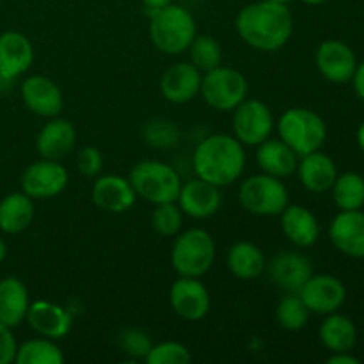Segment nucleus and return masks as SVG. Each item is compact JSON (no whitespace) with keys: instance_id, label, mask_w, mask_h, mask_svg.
I'll list each match as a JSON object with an SVG mask.
<instances>
[{"instance_id":"2f4dec72","label":"nucleus","mask_w":364,"mask_h":364,"mask_svg":"<svg viewBox=\"0 0 364 364\" xmlns=\"http://www.w3.org/2000/svg\"><path fill=\"white\" fill-rule=\"evenodd\" d=\"M311 311L299 294H287L276 308V320L283 329L301 331L308 326Z\"/></svg>"},{"instance_id":"20e7f679","label":"nucleus","mask_w":364,"mask_h":364,"mask_svg":"<svg viewBox=\"0 0 364 364\" xmlns=\"http://www.w3.org/2000/svg\"><path fill=\"white\" fill-rule=\"evenodd\" d=\"M277 134L299 156H304L318 151L326 144L327 124L315 110L294 107L279 117Z\"/></svg>"},{"instance_id":"39448f33","label":"nucleus","mask_w":364,"mask_h":364,"mask_svg":"<svg viewBox=\"0 0 364 364\" xmlns=\"http://www.w3.org/2000/svg\"><path fill=\"white\" fill-rule=\"evenodd\" d=\"M128 180L137 198H142L151 205L176 201L181 188L178 171L160 160H142L135 164Z\"/></svg>"},{"instance_id":"bb28decb","label":"nucleus","mask_w":364,"mask_h":364,"mask_svg":"<svg viewBox=\"0 0 364 364\" xmlns=\"http://www.w3.org/2000/svg\"><path fill=\"white\" fill-rule=\"evenodd\" d=\"M226 263L230 272L242 281L256 279L267 269L265 255L252 242H237L231 245L226 256Z\"/></svg>"},{"instance_id":"4be33fe9","label":"nucleus","mask_w":364,"mask_h":364,"mask_svg":"<svg viewBox=\"0 0 364 364\" xmlns=\"http://www.w3.org/2000/svg\"><path fill=\"white\" fill-rule=\"evenodd\" d=\"M77 142V130L68 119L50 117L48 123L39 130L36 137V149L41 159L63 160L70 155Z\"/></svg>"},{"instance_id":"a878e982","label":"nucleus","mask_w":364,"mask_h":364,"mask_svg":"<svg viewBox=\"0 0 364 364\" xmlns=\"http://www.w3.org/2000/svg\"><path fill=\"white\" fill-rule=\"evenodd\" d=\"M31 306L28 290L18 277H4L0 281V323L9 329L18 327L25 320Z\"/></svg>"},{"instance_id":"a18cd8bd","label":"nucleus","mask_w":364,"mask_h":364,"mask_svg":"<svg viewBox=\"0 0 364 364\" xmlns=\"http://www.w3.org/2000/svg\"><path fill=\"white\" fill-rule=\"evenodd\" d=\"M304 4H308V6H322L323 2H327V0H302Z\"/></svg>"},{"instance_id":"49530a36","label":"nucleus","mask_w":364,"mask_h":364,"mask_svg":"<svg viewBox=\"0 0 364 364\" xmlns=\"http://www.w3.org/2000/svg\"><path fill=\"white\" fill-rule=\"evenodd\" d=\"M270 2H279V4H290V2H294V0H270Z\"/></svg>"},{"instance_id":"9d476101","label":"nucleus","mask_w":364,"mask_h":364,"mask_svg":"<svg viewBox=\"0 0 364 364\" xmlns=\"http://www.w3.org/2000/svg\"><path fill=\"white\" fill-rule=\"evenodd\" d=\"M70 174L57 160L41 159L32 162L21 174V192L32 199H52L63 194Z\"/></svg>"},{"instance_id":"79ce46f5","label":"nucleus","mask_w":364,"mask_h":364,"mask_svg":"<svg viewBox=\"0 0 364 364\" xmlns=\"http://www.w3.org/2000/svg\"><path fill=\"white\" fill-rule=\"evenodd\" d=\"M141 2L146 13H148V16H151L153 13L164 9V7H167L169 4H173V0H141Z\"/></svg>"},{"instance_id":"37998d69","label":"nucleus","mask_w":364,"mask_h":364,"mask_svg":"<svg viewBox=\"0 0 364 364\" xmlns=\"http://www.w3.org/2000/svg\"><path fill=\"white\" fill-rule=\"evenodd\" d=\"M358 144H359V148H361V151L364 153V121L359 124V128H358Z\"/></svg>"},{"instance_id":"58836bf2","label":"nucleus","mask_w":364,"mask_h":364,"mask_svg":"<svg viewBox=\"0 0 364 364\" xmlns=\"http://www.w3.org/2000/svg\"><path fill=\"white\" fill-rule=\"evenodd\" d=\"M18 345L9 327L0 323V364H11L16 358Z\"/></svg>"},{"instance_id":"393cba45","label":"nucleus","mask_w":364,"mask_h":364,"mask_svg":"<svg viewBox=\"0 0 364 364\" xmlns=\"http://www.w3.org/2000/svg\"><path fill=\"white\" fill-rule=\"evenodd\" d=\"M256 162H258L262 173L283 180V178L295 174L299 166V155L281 139L269 137L262 144H258Z\"/></svg>"},{"instance_id":"7ed1b4c3","label":"nucleus","mask_w":364,"mask_h":364,"mask_svg":"<svg viewBox=\"0 0 364 364\" xmlns=\"http://www.w3.org/2000/svg\"><path fill=\"white\" fill-rule=\"evenodd\" d=\"M198 36V25L191 11L169 4L149 16V38L156 50L167 55H178L191 46Z\"/></svg>"},{"instance_id":"1a4fd4ad","label":"nucleus","mask_w":364,"mask_h":364,"mask_svg":"<svg viewBox=\"0 0 364 364\" xmlns=\"http://www.w3.org/2000/svg\"><path fill=\"white\" fill-rule=\"evenodd\" d=\"M272 112L262 100L245 98L237 109H233V135L245 146H258L270 137L274 130Z\"/></svg>"},{"instance_id":"f3484780","label":"nucleus","mask_w":364,"mask_h":364,"mask_svg":"<svg viewBox=\"0 0 364 364\" xmlns=\"http://www.w3.org/2000/svg\"><path fill=\"white\" fill-rule=\"evenodd\" d=\"M267 269L270 281L287 294H299L306 281L313 276V267L308 256L295 251L274 256Z\"/></svg>"},{"instance_id":"423d86ee","label":"nucleus","mask_w":364,"mask_h":364,"mask_svg":"<svg viewBox=\"0 0 364 364\" xmlns=\"http://www.w3.org/2000/svg\"><path fill=\"white\" fill-rule=\"evenodd\" d=\"M215 259V242L203 228H192L176 235L171 263L181 277H203Z\"/></svg>"},{"instance_id":"473e14b6","label":"nucleus","mask_w":364,"mask_h":364,"mask_svg":"<svg viewBox=\"0 0 364 364\" xmlns=\"http://www.w3.org/2000/svg\"><path fill=\"white\" fill-rule=\"evenodd\" d=\"M187 50L188 55H191V63L201 73H206V71L223 64V48H220L219 41L212 36H196Z\"/></svg>"},{"instance_id":"ddd939ff","label":"nucleus","mask_w":364,"mask_h":364,"mask_svg":"<svg viewBox=\"0 0 364 364\" xmlns=\"http://www.w3.org/2000/svg\"><path fill=\"white\" fill-rule=\"evenodd\" d=\"M308 309L316 315L336 313L347 301V288L338 277L329 274H313L299 291Z\"/></svg>"},{"instance_id":"9b49d317","label":"nucleus","mask_w":364,"mask_h":364,"mask_svg":"<svg viewBox=\"0 0 364 364\" xmlns=\"http://www.w3.org/2000/svg\"><path fill=\"white\" fill-rule=\"evenodd\" d=\"M169 302L173 311L187 322H199L212 308V297L199 277H181L171 287Z\"/></svg>"},{"instance_id":"0eeeda50","label":"nucleus","mask_w":364,"mask_h":364,"mask_svg":"<svg viewBox=\"0 0 364 364\" xmlns=\"http://www.w3.org/2000/svg\"><path fill=\"white\" fill-rule=\"evenodd\" d=\"M238 201L245 212L259 217L281 215L290 205L288 188L279 178L270 174H255L245 178L238 188Z\"/></svg>"},{"instance_id":"aec40b11","label":"nucleus","mask_w":364,"mask_h":364,"mask_svg":"<svg viewBox=\"0 0 364 364\" xmlns=\"http://www.w3.org/2000/svg\"><path fill=\"white\" fill-rule=\"evenodd\" d=\"M203 75L192 63H176L167 68L160 77V92L176 105L194 100L201 89Z\"/></svg>"},{"instance_id":"2eb2a0df","label":"nucleus","mask_w":364,"mask_h":364,"mask_svg":"<svg viewBox=\"0 0 364 364\" xmlns=\"http://www.w3.org/2000/svg\"><path fill=\"white\" fill-rule=\"evenodd\" d=\"M91 199L102 212L123 213L135 205L137 194L128 178L119 174H105L96 176L91 188Z\"/></svg>"},{"instance_id":"c03bdc74","label":"nucleus","mask_w":364,"mask_h":364,"mask_svg":"<svg viewBox=\"0 0 364 364\" xmlns=\"http://www.w3.org/2000/svg\"><path fill=\"white\" fill-rule=\"evenodd\" d=\"M6 256H7V244L4 242V238H0V263L6 259Z\"/></svg>"},{"instance_id":"b1692460","label":"nucleus","mask_w":364,"mask_h":364,"mask_svg":"<svg viewBox=\"0 0 364 364\" xmlns=\"http://www.w3.org/2000/svg\"><path fill=\"white\" fill-rule=\"evenodd\" d=\"M295 173L299 174L302 187L315 194H323L331 191L334 180L338 178V167L329 155L318 151L301 156Z\"/></svg>"},{"instance_id":"dca6fc26","label":"nucleus","mask_w":364,"mask_h":364,"mask_svg":"<svg viewBox=\"0 0 364 364\" xmlns=\"http://www.w3.org/2000/svg\"><path fill=\"white\" fill-rule=\"evenodd\" d=\"M176 203L183 215L192 217V219H208L220 210L223 194H220V187L208 183L201 178H196L187 183H181Z\"/></svg>"},{"instance_id":"7c9ffc66","label":"nucleus","mask_w":364,"mask_h":364,"mask_svg":"<svg viewBox=\"0 0 364 364\" xmlns=\"http://www.w3.org/2000/svg\"><path fill=\"white\" fill-rule=\"evenodd\" d=\"M331 192H333L334 205L340 210H361L364 206V178L361 174H338Z\"/></svg>"},{"instance_id":"5701e85b","label":"nucleus","mask_w":364,"mask_h":364,"mask_svg":"<svg viewBox=\"0 0 364 364\" xmlns=\"http://www.w3.org/2000/svg\"><path fill=\"white\" fill-rule=\"evenodd\" d=\"M281 230L295 247H311L320 237V224L315 213L302 205H288L281 212Z\"/></svg>"},{"instance_id":"6ab92c4d","label":"nucleus","mask_w":364,"mask_h":364,"mask_svg":"<svg viewBox=\"0 0 364 364\" xmlns=\"http://www.w3.org/2000/svg\"><path fill=\"white\" fill-rule=\"evenodd\" d=\"M34 46L25 34L7 31L0 34V80L11 82L31 70Z\"/></svg>"},{"instance_id":"72a5a7b5","label":"nucleus","mask_w":364,"mask_h":364,"mask_svg":"<svg viewBox=\"0 0 364 364\" xmlns=\"http://www.w3.org/2000/svg\"><path fill=\"white\" fill-rule=\"evenodd\" d=\"M151 228L160 237H176L183 228V212L176 201L155 205L151 213Z\"/></svg>"},{"instance_id":"a211bd4d","label":"nucleus","mask_w":364,"mask_h":364,"mask_svg":"<svg viewBox=\"0 0 364 364\" xmlns=\"http://www.w3.org/2000/svg\"><path fill=\"white\" fill-rule=\"evenodd\" d=\"M329 238L334 247L350 258H364V212L340 210L329 226Z\"/></svg>"},{"instance_id":"4c0bfd02","label":"nucleus","mask_w":364,"mask_h":364,"mask_svg":"<svg viewBox=\"0 0 364 364\" xmlns=\"http://www.w3.org/2000/svg\"><path fill=\"white\" fill-rule=\"evenodd\" d=\"M77 169L85 178L100 176V173L103 169L102 151L98 148H95V146H84L77 153Z\"/></svg>"},{"instance_id":"cd10ccee","label":"nucleus","mask_w":364,"mask_h":364,"mask_svg":"<svg viewBox=\"0 0 364 364\" xmlns=\"http://www.w3.org/2000/svg\"><path fill=\"white\" fill-rule=\"evenodd\" d=\"M34 220V199L25 192H13L0 201V231L18 235Z\"/></svg>"},{"instance_id":"ea45409f","label":"nucleus","mask_w":364,"mask_h":364,"mask_svg":"<svg viewBox=\"0 0 364 364\" xmlns=\"http://www.w3.org/2000/svg\"><path fill=\"white\" fill-rule=\"evenodd\" d=\"M352 84H354L355 95L364 102V60L363 63H358V68L354 71V77H352Z\"/></svg>"},{"instance_id":"f8f14e48","label":"nucleus","mask_w":364,"mask_h":364,"mask_svg":"<svg viewBox=\"0 0 364 364\" xmlns=\"http://www.w3.org/2000/svg\"><path fill=\"white\" fill-rule=\"evenodd\" d=\"M315 64L326 80L333 84H347L354 77L358 57L347 43L340 39H326L316 48Z\"/></svg>"},{"instance_id":"c756f323","label":"nucleus","mask_w":364,"mask_h":364,"mask_svg":"<svg viewBox=\"0 0 364 364\" xmlns=\"http://www.w3.org/2000/svg\"><path fill=\"white\" fill-rule=\"evenodd\" d=\"M16 364H63L64 354L55 340L50 338H34L21 343L16 350Z\"/></svg>"},{"instance_id":"f257e3e1","label":"nucleus","mask_w":364,"mask_h":364,"mask_svg":"<svg viewBox=\"0 0 364 364\" xmlns=\"http://www.w3.org/2000/svg\"><path fill=\"white\" fill-rule=\"evenodd\" d=\"M238 36L245 45L259 52H276L294 34V14L287 4L259 0L247 4L235 20Z\"/></svg>"},{"instance_id":"4468645a","label":"nucleus","mask_w":364,"mask_h":364,"mask_svg":"<svg viewBox=\"0 0 364 364\" xmlns=\"http://www.w3.org/2000/svg\"><path fill=\"white\" fill-rule=\"evenodd\" d=\"M21 100L39 117H57L64 109V96L59 85L45 75H32L21 82Z\"/></svg>"},{"instance_id":"a19ab883","label":"nucleus","mask_w":364,"mask_h":364,"mask_svg":"<svg viewBox=\"0 0 364 364\" xmlns=\"http://www.w3.org/2000/svg\"><path fill=\"white\" fill-rule=\"evenodd\" d=\"M327 364H359V359L350 352H333V355L327 359Z\"/></svg>"},{"instance_id":"c85d7f7f","label":"nucleus","mask_w":364,"mask_h":364,"mask_svg":"<svg viewBox=\"0 0 364 364\" xmlns=\"http://www.w3.org/2000/svg\"><path fill=\"white\" fill-rule=\"evenodd\" d=\"M318 338L329 352H350L358 343V329L348 316L336 311L326 315L320 323Z\"/></svg>"},{"instance_id":"412c9836","label":"nucleus","mask_w":364,"mask_h":364,"mask_svg":"<svg viewBox=\"0 0 364 364\" xmlns=\"http://www.w3.org/2000/svg\"><path fill=\"white\" fill-rule=\"evenodd\" d=\"M27 323L39 336L50 340H63L71 331V315L63 308L50 301H36L28 306Z\"/></svg>"},{"instance_id":"f03ea898","label":"nucleus","mask_w":364,"mask_h":364,"mask_svg":"<svg viewBox=\"0 0 364 364\" xmlns=\"http://www.w3.org/2000/svg\"><path fill=\"white\" fill-rule=\"evenodd\" d=\"M244 144L235 135L213 134L203 139L192 156L196 176L217 187L238 181L245 169Z\"/></svg>"},{"instance_id":"6e6552de","label":"nucleus","mask_w":364,"mask_h":364,"mask_svg":"<svg viewBox=\"0 0 364 364\" xmlns=\"http://www.w3.org/2000/svg\"><path fill=\"white\" fill-rule=\"evenodd\" d=\"M249 84L244 73L230 66H217L203 75L199 95L212 109L230 112L247 98Z\"/></svg>"},{"instance_id":"f704fd0d","label":"nucleus","mask_w":364,"mask_h":364,"mask_svg":"<svg viewBox=\"0 0 364 364\" xmlns=\"http://www.w3.org/2000/svg\"><path fill=\"white\" fill-rule=\"evenodd\" d=\"M144 361L148 364H188L192 361V354L178 341H162L153 345Z\"/></svg>"},{"instance_id":"c9c22d12","label":"nucleus","mask_w":364,"mask_h":364,"mask_svg":"<svg viewBox=\"0 0 364 364\" xmlns=\"http://www.w3.org/2000/svg\"><path fill=\"white\" fill-rule=\"evenodd\" d=\"M144 139L155 148H171L178 142V128L169 121H151L146 127Z\"/></svg>"},{"instance_id":"e433bc0d","label":"nucleus","mask_w":364,"mask_h":364,"mask_svg":"<svg viewBox=\"0 0 364 364\" xmlns=\"http://www.w3.org/2000/svg\"><path fill=\"white\" fill-rule=\"evenodd\" d=\"M119 345L124 354L134 359H146L153 347V341L144 331L141 329H127L119 338Z\"/></svg>"}]
</instances>
